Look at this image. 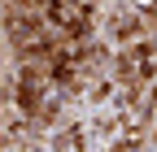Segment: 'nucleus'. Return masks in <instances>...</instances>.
<instances>
[{
	"mask_svg": "<svg viewBox=\"0 0 157 152\" xmlns=\"http://www.w3.org/2000/svg\"><path fill=\"white\" fill-rule=\"evenodd\" d=\"M140 5H157V0H140Z\"/></svg>",
	"mask_w": 157,
	"mask_h": 152,
	"instance_id": "obj_1",
	"label": "nucleus"
}]
</instances>
